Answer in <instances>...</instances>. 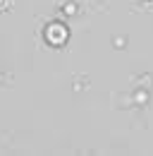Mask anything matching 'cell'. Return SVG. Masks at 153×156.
I'll list each match as a JSON object with an SVG mask.
<instances>
[{"instance_id":"cell-1","label":"cell","mask_w":153,"mask_h":156,"mask_svg":"<svg viewBox=\"0 0 153 156\" xmlns=\"http://www.w3.org/2000/svg\"><path fill=\"white\" fill-rule=\"evenodd\" d=\"M67 39H70V31H67V27L62 22H53V24L46 27V41L50 46H65Z\"/></svg>"},{"instance_id":"cell-2","label":"cell","mask_w":153,"mask_h":156,"mask_svg":"<svg viewBox=\"0 0 153 156\" xmlns=\"http://www.w3.org/2000/svg\"><path fill=\"white\" fill-rule=\"evenodd\" d=\"M2 7H7V0H0V10H2Z\"/></svg>"}]
</instances>
